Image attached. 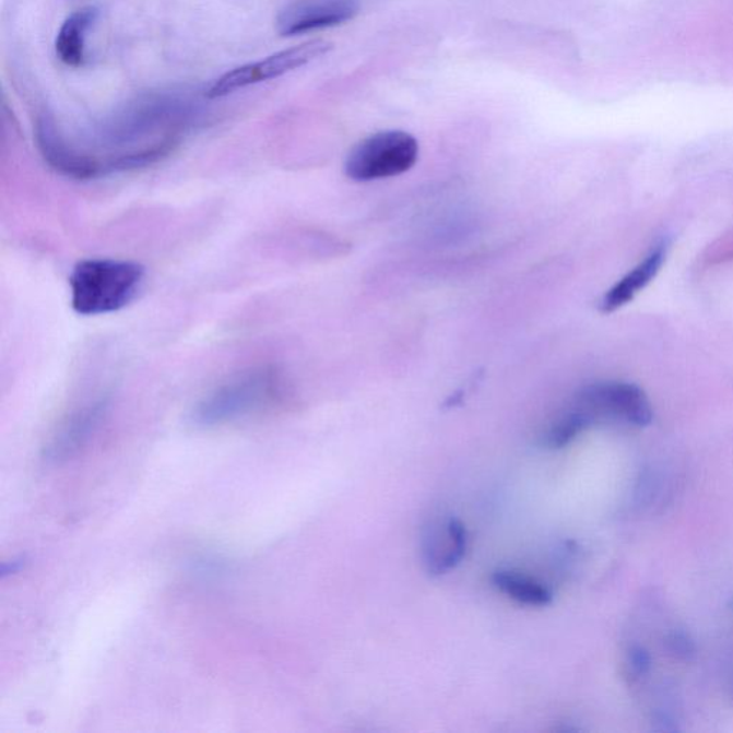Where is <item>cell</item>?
<instances>
[{
    "label": "cell",
    "instance_id": "52a82bcc",
    "mask_svg": "<svg viewBox=\"0 0 733 733\" xmlns=\"http://www.w3.org/2000/svg\"><path fill=\"white\" fill-rule=\"evenodd\" d=\"M108 409V394L96 395L94 400L76 409L45 447L44 459L48 463H61L73 458L98 430Z\"/></svg>",
    "mask_w": 733,
    "mask_h": 733
},
{
    "label": "cell",
    "instance_id": "7a4b0ae2",
    "mask_svg": "<svg viewBox=\"0 0 733 733\" xmlns=\"http://www.w3.org/2000/svg\"><path fill=\"white\" fill-rule=\"evenodd\" d=\"M283 380L273 366L251 367L230 376L198 401L191 413L193 426L211 428L237 422L269 407L280 399Z\"/></svg>",
    "mask_w": 733,
    "mask_h": 733
},
{
    "label": "cell",
    "instance_id": "9a60e30c",
    "mask_svg": "<svg viewBox=\"0 0 733 733\" xmlns=\"http://www.w3.org/2000/svg\"><path fill=\"white\" fill-rule=\"evenodd\" d=\"M653 731L658 732H670V733H675L679 731V728H677L675 719L671 717V714H667L665 712H658L653 717Z\"/></svg>",
    "mask_w": 733,
    "mask_h": 733
},
{
    "label": "cell",
    "instance_id": "4fadbf2b",
    "mask_svg": "<svg viewBox=\"0 0 733 733\" xmlns=\"http://www.w3.org/2000/svg\"><path fill=\"white\" fill-rule=\"evenodd\" d=\"M667 652L681 661H691L698 653L694 638L684 629H673L665 636Z\"/></svg>",
    "mask_w": 733,
    "mask_h": 733
},
{
    "label": "cell",
    "instance_id": "5bb4252c",
    "mask_svg": "<svg viewBox=\"0 0 733 733\" xmlns=\"http://www.w3.org/2000/svg\"><path fill=\"white\" fill-rule=\"evenodd\" d=\"M629 665L636 675L645 676L652 667V658H650L647 649L634 647L629 650Z\"/></svg>",
    "mask_w": 733,
    "mask_h": 733
},
{
    "label": "cell",
    "instance_id": "ba28073f",
    "mask_svg": "<svg viewBox=\"0 0 733 733\" xmlns=\"http://www.w3.org/2000/svg\"><path fill=\"white\" fill-rule=\"evenodd\" d=\"M469 533L456 518L433 523L423 537V564L431 576L456 569L468 552Z\"/></svg>",
    "mask_w": 733,
    "mask_h": 733
},
{
    "label": "cell",
    "instance_id": "8fae6325",
    "mask_svg": "<svg viewBox=\"0 0 733 733\" xmlns=\"http://www.w3.org/2000/svg\"><path fill=\"white\" fill-rule=\"evenodd\" d=\"M492 583L519 605L545 607L553 601L552 590L546 584L519 571L496 570L492 576Z\"/></svg>",
    "mask_w": 733,
    "mask_h": 733
},
{
    "label": "cell",
    "instance_id": "9c48e42d",
    "mask_svg": "<svg viewBox=\"0 0 733 733\" xmlns=\"http://www.w3.org/2000/svg\"><path fill=\"white\" fill-rule=\"evenodd\" d=\"M666 244H657L635 269H631L624 279H620L612 288L607 289L601 299V304H599L601 311L608 315V312L619 310L643 288H647L661 271L663 262L666 260Z\"/></svg>",
    "mask_w": 733,
    "mask_h": 733
},
{
    "label": "cell",
    "instance_id": "277c9868",
    "mask_svg": "<svg viewBox=\"0 0 733 733\" xmlns=\"http://www.w3.org/2000/svg\"><path fill=\"white\" fill-rule=\"evenodd\" d=\"M331 49H333V44L315 39L294 46V48L280 50V52L270 55L261 61L243 64V67L235 68L233 71L225 72L224 75L212 82L205 92V96L209 99L224 98V96L246 90L248 86L276 80L285 73L293 72L295 69L306 67L316 59L324 57Z\"/></svg>",
    "mask_w": 733,
    "mask_h": 733
},
{
    "label": "cell",
    "instance_id": "30bf717a",
    "mask_svg": "<svg viewBox=\"0 0 733 733\" xmlns=\"http://www.w3.org/2000/svg\"><path fill=\"white\" fill-rule=\"evenodd\" d=\"M98 9L86 7L71 13L62 23L57 40H55V50H57L58 58L67 67H84L86 61V34L98 20Z\"/></svg>",
    "mask_w": 733,
    "mask_h": 733
},
{
    "label": "cell",
    "instance_id": "2e32d148",
    "mask_svg": "<svg viewBox=\"0 0 733 733\" xmlns=\"http://www.w3.org/2000/svg\"><path fill=\"white\" fill-rule=\"evenodd\" d=\"M733 606V605H732Z\"/></svg>",
    "mask_w": 733,
    "mask_h": 733
},
{
    "label": "cell",
    "instance_id": "3957f363",
    "mask_svg": "<svg viewBox=\"0 0 733 733\" xmlns=\"http://www.w3.org/2000/svg\"><path fill=\"white\" fill-rule=\"evenodd\" d=\"M418 152V142L409 132H377L350 151L345 175L357 182L398 177L416 165Z\"/></svg>",
    "mask_w": 733,
    "mask_h": 733
},
{
    "label": "cell",
    "instance_id": "8992f818",
    "mask_svg": "<svg viewBox=\"0 0 733 733\" xmlns=\"http://www.w3.org/2000/svg\"><path fill=\"white\" fill-rule=\"evenodd\" d=\"M362 0H293L276 16V32L285 38L343 25L354 20Z\"/></svg>",
    "mask_w": 733,
    "mask_h": 733
},
{
    "label": "cell",
    "instance_id": "6da1fadb",
    "mask_svg": "<svg viewBox=\"0 0 733 733\" xmlns=\"http://www.w3.org/2000/svg\"><path fill=\"white\" fill-rule=\"evenodd\" d=\"M145 270L138 262L117 258H87L69 276L71 306L80 316L113 315L135 299Z\"/></svg>",
    "mask_w": 733,
    "mask_h": 733
},
{
    "label": "cell",
    "instance_id": "5b68a950",
    "mask_svg": "<svg viewBox=\"0 0 733 733\" xmlns=\"http://www.w3.org/2000/svg\"><path fill=\"white\" fill-rule=\"evenodd\" d=\"M575 407L588 414L593 423L599 418H613L647 427L653 419L648 395L634 382H593L576 395Z\"/></svg>",
    "mask_w": 733,
    "mask_h": 733
},
{
    "label": "cell",
    "instance_id": "7c38bea8",
    "mask_svg": "<svg viewBox=\"0 0 733 733\" xmlns=\"http://www.w3.org/2000/svg\"><path fill=\"white\" fill-rule=\"evenodd\" d=\"M592 424L593 422L588 414L574 405V409H570L548 427L545 436H543V445L552 450L564 449Z\"/></svg>",
    "mask_w": 733,
    "mask_h": 733
}]
</instances>
